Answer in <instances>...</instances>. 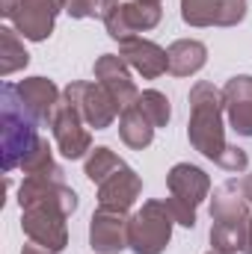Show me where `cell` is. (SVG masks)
<instances>
[{"mask_svg": "<svg viewBox=\"0 0 252 254\" xmlns=\"http://www.w3.org/2000/svg\"><path fill=\"white\" fill-rule=\"evenodd\" d=\"M190 145L214 160L220 166V160L229 151L226 133H223V92L214 83L199 80L190 89V127H187Z\"/></svg>", "mask_w": 252, "mask_h": 254, "instance_id": "6da1fadb", "label": "cell"}, {"mask_svg": "<svg viewBox=\"0 0 252 254\" xmlns=\"http://www.w3.org/2000/svg\"><path fill=\"white\" fill-rule=\"evenodd\" d=\"M42 142L36 116L24 107L15 83H3L0 89V151H3V172L21 166V160Z\"/></svg>", "mask_w": 252, "mask_h": 254, "instance_id": "7a4b0ae2", "label": "cell"}, {"mask_svg": "<svg viewBox=\"0 0 252 254\" xmlns=\"http://www.w3.org/2000/svg\"><path fill=\"white\" fill-rule=\"evenodd\" d=\"M211 246L214 252L238 254L247 243V225H250V201L238 181H226L214 190L211 198Z\"/></svg>", "mask_w": 252, "mask_h": 254, "instance_id": "3957f363", "label": "cell"}, {"mask_svg": "<svg viewBox=\"0 0 252 254\" xmlns=\"http://www.w3.org/2000/svg\"><path fill=\"white\" fill-rule=\"evenodd\" d=\"M166 187H169V198L166 207L175 219V225L181 228H193L196 225V207L208 198L211 192V178L190 163H178L169 169L166 175Z\"/></svg>", "mask_w": 252, "mask_h": 254, "instance_id": "277c9868", "label": "cell"}, {"mask_svg": "<svg viewBox=\"0 0 252 254\" xmlns=\"http://www.w3.org/2000/svg\"><path fill=\"white\" fill-rule=\"evenodd\" d=\"M172 225L166 201H145L127 222V249L133 254H160L172 240Z\"/></svg>", "mask_w": 252, "mask_h": 254, "instance_id": "5b68a950", "label": "cell"}, {"mask_svg": "<svg viewBox=\"0 0 252 254\" xmlns=\"http://www.w3.org/2000/svg\"><path fill=\"white\" fill-rule=\"evenodd\" d=\"M63 98H68V101L80 110L83 122L89 127H95V130H107V127L116 122V116L122 113L119 104L110 98V92H107L101 83H83V80L68 83L65 92H63Z\"/></svg>", "mask_w": 252, "mask_h": 254, "instance_id": "8992f818", "label": "cell"}, {"mask_svg": "<svg viewBox=\"0 0 252 254\" xmlns=\"http://www.w3.org/2000/svg\"><path fill=\"white\" fill-rule=\"evenodd\" d=\"M160 15H163L160 0H130V3H119L107 15L104 27L110 33V39L127 42V39H136L145 30H154L160 24Z\"/></svg>", "mask_w": 252, "mask_h": 254, "instance_id": "52a82bcc", "label": "cell"}, {"mask_svg": "<svg viewBox=\"0 0 252 254\" xmlns=\"http://www.w3.org/2000/svg\"><path fill=\"white\" fill-rule=\"evenodd\" d=\"M48 127L54 130V139H57L63 157H68V160H80L86 151H92V136L86 130L89 125L83 122L80 110L68 98L60 101V107H57V113H54V119H51Z\"/></svg>", "mask_w": 252, "mask_h": 254, "instance_id": "ba28073f", "label": "cell"}, {"mask_svg": "<svg viewBox=\"0 0 252 254\" xmlns=\"http://www.w3.org/2000/svg\"><path fill=\"white\" fill-rule=\"evenodd\" d=\"M21 228L24 234L30 237V243L48 249V252H63L65 243H68V231H65V216L63 210H54V207H27L21 210Z\"/></svg>", "mask_w": 252, "mask_h": 254, "instance_id": "9c48e42d", "label": "cell"}, {"mask_svg": "<svg viewBox=\"0 0 252 254\" xmlns=\"http://www.w3.org/2000/svg\"><path fill=\"white\" fill-rule=\"evenodd\" d=\"M18 204L21 210L27 207H54L63 210L65 216H71L77 210V195L63 184V178H24L21 190H18Z\"/></svg>", "mask_w": 252, "mask_h": 254, "instance_id": "30bf717a", "label": "cell"}, {"mask_svg": "<svg viewBox=\"0 0 252 254\" xmlns=\"http://www.w3.org/2000/svg\"><path fill=\"white\" fill-rule=\"evenodd\" d=\"M181 18L190 27H235L247 18V0H181Z\"/></svg>", "mask_w": 252, "mask_h": 254, "instance_id": "8fae6325", "label": "cell"}, {"mask_svg": "<svg viewBox=\"0 0 252 254\" xmlns=\"http://www.w3.org/2000/svg\"><path fill=\"white\" fill-rule=\"evenodd\" d=\"M63 0H21L15 15H12V24L15 30L30 39V42H45L51 33H54V24H57V15L63 12Z\"/></svg>", "mask_w": 252, "mask_h": 254, "instance_id": "7c38bea8", "label": "cell"}, {"mask_svg": "<svg viewBox=\"0 0 252 254\" xmlns=\"http://www.w3.org/2000/svg\"><path fill=\"white\" fill-rule=\"evenodd\" d=\"M127 213L116 210H95L89 222V246L98 254H119L127 249Z\"/></svg>", "mask_w": 252, "mask_h": 254, "instance_id": "4fadbf2b", "label": "cell"}, {"mask_svg": "<svg viewBox=\"0 0 252 254\" xmlns=\"http://www.w3.org/2000/svg\"><path fill=\"white\" fill-rule=\"evenodd\" d=\"M95 80L110 92V98L119 104L122 113H125L127 107H133L136 98H139V92H136V86L130 80L127 63L122 57H116V54H104V57L95 60Z\"/></svg>", "mask_w": 252, "mask_h": 254, "instance_id": "5bb4252c", "label": "cell"}, {"mask_svg": "<svg viewBox=\"0 0 252 254\" xmlns=\"http://www.w3.org/2000/svg\"><path fill=\"white\" fill-rule=\"evenodd\" d=\"M223 110L238 136H252V77L241 74L223 86Z\"/></svg>", "mask_w": 252, "mask_h": 254, "instance_id": "9a60e30c", "label": "cell"}, {"mask_svg": "<svg viewBox=\"0 0 252 254\" xmlns=\"http://www.w3.org/2000/svg\"><path fill=\"white\" fill-rule=\"evenodd\" d=\"M139 192H142L139 175H136L130 166H125V169H119L116 175H110L104 184H98V207H101V210L127 213V210L136 204Z\"/></svg>", "mask_w": 252, "mask_h": 254, "instance_id": "2e32d148", "label": "cell"}, {"mask_svg": "<svg viewBox=\"0 0 252 254\" xmlns=\"http://www.w3.org/2000/svg\"><path fill=\"white\" fill-rule=\"evenodd\" d=\"M119 57L127 63V68H133L136 74H142L145 80H157L163 71H169V57L160 45L148 42V39H127L119 42Z\"/></svg>", "mask_w": 252, "mask_h": 254, "instance_id": "e0dca14e", "label": "cell"}, {"mask_svg": "<svg viewBox=\"0 0 252 254\" xmlns=\"http://www.w3.org/2000/svg\"><path fill=\"white\" fill-rule=\"evenodd\" d=\"M15 89H18L24 107L36 116V122L39 125H51V119H54V113H57V107L63 101L60 89L54 86V80H48V77H27V80L15 83Z\"/></svg>", "mask_w": 252, "mask_h": 254, "instance_id": "ac0fdd59", "label": "cell"}, {"mask_svg": "<svg viewBox=\"0 0 252 254\" xmlns=\"http://www.w3.org/2000/svg\"><path fill=\"white\" fill-rule=\"evenodd\" d=\"M166 57H169V71L175 77H190L208 63V48L196 39H178L166 48Z\"/></svg>", "mask_w": 252, "mask_h": 254, "instance_id": "d6986e66", "label": "cell"}, {"mask_svg": "<svg viewBox=\"0 0 252 254\" xmlns=\"http://www.w3.org/2000/svg\"><path fill=\"white\" fill-rule=\"evenodd\" d=\"M119 136H122V142H125L127 148L142 151V148H148L151 139H154V125H151V122L139 113V107L133 104V107H127L125 113L119 116Z\"/></svg>", "mask_w": 252, "mask_h": 254, "instance_id": "ffe728a7", "label": "cell"}, {"mask_svg": "<svg viewBox=\"0 0 252 254\" xmlns=\"http://www.w3.org/2000/svg\"><path fill=\"white\" fill-rule=\"evenodd\" d=\"M27 63H30V54L24 51V42L18 39V33L12 27H0V74L9 77L21 71Z\"/></svg>", "mask_w": 252, "mask_h": 254, "instance_id": "44dd1931", "label": "cell"}, {"mask_svg": "<svg viewBox=\"0 0 252 254\" xmlns=\"http://www.w3.org/2000/svg\"><path fill=\"white\" fill-rule=\"evenodd\" d=\"M18 169H21L27 178H30V175H36V178H63V169L54 163V154H51V148H48L45 139L21 160Z\"/></svg>", "mask_w": 252, "mask_h": 254, "instance_id": "7402d4cb", "label": "cell"}, {"mask_svg": "<svg viewBox=\"0 0 252 254\" xmlns=\"http://www.w3.org/2000/svg\"><path fill=\"white\" fill-rule=\"evenodd\" d=\"M127 163L122 157H116L110 148H95V151H89V157H86V178L92 181V184H104L110 175H116L119 169H125Z\"/></svg>", "mask_w": 252, "mask_h": 254, "instance_id": "603a6c76", "label": "cell"}, {"mask_svg": "<svg viewBox=\"0 0 252 254\" xmlns=\"http://www.w3.org/2000/svg\"><path fill=\"white\" fill-rule=\"evenodd\" d=\"M136 107H139V113L151 122L154 127H166L169 125V119H172V110H169V98L163 95V92H157V89H148V92H139V98H136Z\"/></svg>", "mask_w": 252, "mask_h": 254, "instance_id": "cb8c5ba5", "label": "cell"}, {"mask_svg": "<svg viewBox=\"0 0 252 254\" xmlns=\"http://www.w3.org/2000/svg\"><path fill=\"white\" fill-rule=\"evenodd\" d=\"M63 6L71 18H101V21H107V15L119 6V0H63Z\"/></svg>", "mask_w": 252, "mask_h": 254, "instance_id": "d4e9b609", "label": "cell"}, {"mask_svg": "<svg viewBox=\"0 0 252 254\" xmlns=\"http://www.w3.org/2000/svg\"><path fill=\"white\" fill-rule=\"evenodd\" d=\"M247 166H250L247 151H244V148H238V145H229L226 157L220 160V169H226V172H244Z\"/></svg>", "mask_w": 252, "mask_h": 254, "instance_id": "484cf974", "label": "cell"}, {"mask_svg": "<svg viewBox=\"0 0 252 254\" xmlns=\"http://www.w3.org/2000/svg\"><path fill=\"white\" fill-rule=\"evenodd\" d=\"M18 3H21V0H0V15L12 21V15H15V9H18Z\"/></svg>", "mask_w": 252, "mask_h": 254, "instance_id": "4316f807", "label": "cell"}, {"mask_svg": "<svg viewBox=\"0 0 252 254\" xmlns=\"http://www.w3.org/2000/svg\"><path fill=\"white\" fill-rule=\"evenodd\" d=\"M241 190H244V195H247V201L252 204V175H247V178L241 181Z\"/></svg>", "mask_w": 252, "mask_h": 254, "instance_id": "83f0119b", "label": "cell"}, {"mask_svg": "<svg viewBox=\"0 0 252 254\" xmlns=\"http://www.w3.org/2000/svg\"><path fill=\"white\" fill-rule=\"evenodd\" d=\"M21 254H54V252H48V249H42V246H36V243H33V246H24Z\"/></svg>", "mask_w": 252, "mask_h": 254, "instance_id": "f1b7e54d", "label": "cell"}, {"mask_svg": "<svg viewBox=\"0 0 252 254\" xmlns=\"http://www.w3.org/2000/svg\"><path fill=\"white\" fill-rule=\"evenodd\" d=\"M244 254H252V216H250V225H247V243H244Z\"/></svg>", "mask_w": 252, "mask_h": 254, "instance_id": "f546056e", "label": "cell"}, {"mask_svg": "<svg viewBox=\"0 0 252 254\" xmlns=\"http://www.w3.org/2000/svg\"><path fill=\"white\" fill-rule=\"evenodd\" d=\"M208 254H223V252H214V249H211V252H208Z\"/></svg>", "mask_w": 252, "mask_h": 254, "instance_id": "4dcf8cb0", "label": "cell"}]
</instances>
